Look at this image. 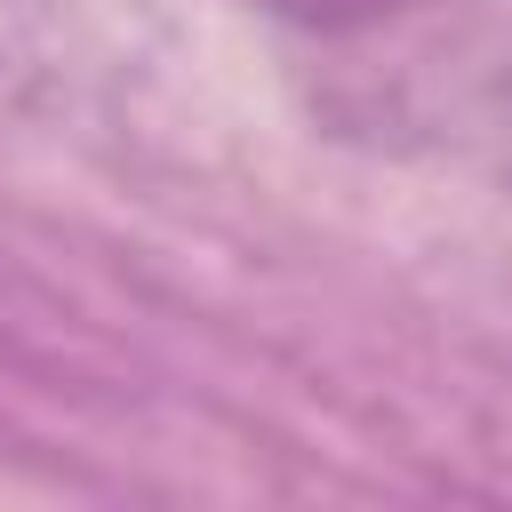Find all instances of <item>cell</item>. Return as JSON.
Instances as JSON below:
<instances>
[{
    "label": "cell",
    "mask_w": 512,
    "mask_h": 512,
    "mask_svg": "<svg viewBox=\"0 0 512 512\" xmlns=\"http://www.w3.org/2000/svg\"><path fill=\"white\" fill-rule=\"evenodd\" d=\"M248 8H264V16H280V24H296V32H376V24H392V16H408L416 0H248Z\"/></svg>",
    "instance_id": "1"
}]
</instances>
